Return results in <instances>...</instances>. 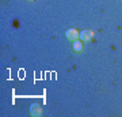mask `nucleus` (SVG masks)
I'll use <instances>...</instances> for the list:
<instances>
[{"label":"nucleus","instance_id":"obj_1","mask_svg":"<svg viewBox=\"0 0 122 117\" xmlns=\"http://www.w3.org/2000/svg\"><path fill=\"white\" fill-rule=\"evenodd\" d=\"M65 35L68 39H72V41H76V39L80 37V33L77 30H75V29H68L65 31Z\"/></svg>","mask_w":122,"mask_h":117},{"label":"nucleus","instance_id":"obj_2","mask_svg":"<svg viewBox=\"0 0 122 117\" xmlns=\"http://www.w3.org/2000/svg\"><path fill=\"white\" fill-rule=\"evenodd\" d=\"M92 35H94V33L90 31V30L80 31V38H81V41H90V39L92 38Z\"/></svg>","mask_w":122,"mask_h":117},{"label":"nucleus","instance_id":"obj_3","mask_svg":"<svg viewBox=\"0 0 122 117\" xmlns=\"http://www.w3.org/2000/svg\"><path fill=\"white\" fill-rule=\"evenodd\" d=\"M30 112H31L33 116H39L41 112H42V109H41V106H39L38 104H33L30 106Z\"/></svg>","mask_w":122,"mask_h":117},{"label":"nucleus","instance_id":"obj_4","mask_svg":"<svg viewBox=\"0 0 122 117\" xmlns=\"http://www.w3.org/2000/svg\"><path fill=\"white\" fill-rule=\"evenodd\" d=\"M73 50L75 52H81V50H83V44L79 42V41H75L73 42Z\"/></svg>","mask_w":122,"mask_h":117},{"label":"nucleus","instance_id":"obj_5","mask_svg":"<svg viewBox=\"0 0 122 117\" xmlns=\"http://www.w3.org/2000/svg\"><path fill=\"white\" fill-rule=\"evenodd\" d=\"M29 1H35V0H29Z\"/></svg>","mask_w":122,"mask_h":117}]
</instances>
